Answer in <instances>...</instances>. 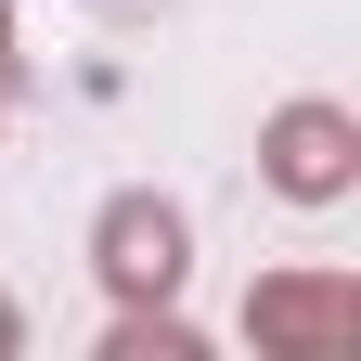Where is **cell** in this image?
I'll return each mask as SVG.
<instances>
[]
</instances>
